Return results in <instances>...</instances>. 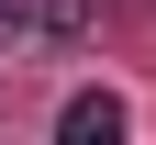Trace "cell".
Returning <instances> with one entry per match:
<instances>
[{
	"label": "cell",
	"mask_w": 156,
	"mask_h": 145,
	"mask_svg": "<svg viewBox=\"0 0 156 145\" xmlns=\"http://www.w3.org/2000/svg\"><path fill=\"white\" fill-rule=\"evenodd\" d=\"M123 100H112V89H67V112H56V145H123Z\"/></svg>",
	"instance_id": "obj_1"
},
{
	"label": "cell",
	"mask_w": 156,
	"mask_h": 145,
	"mask_svg": "<svg viewBox=\"0 0 156 145\" xmlns=\"http://www.w3.org/2000/svg\"><path fill=\"white\" fill-rule=\"evenodd\" d=\"M89 23H101V0H34V34L45 45H78Z\"/></svg>",
	"instance_id": "obj_2"
},
{
	"label": "cell",
	"mask_w": 156,
	"mask_h": 145,
	"mask_svg": "<svg viewBox=\"0 0 156 145\" xmlns=\"http://www.w3.org/2000/svg\"><path fill=\"white\" fill-rule=\"evenodd\" d=\"M34 34V0H0V45H23Z\"/></svg>",
	"instance_id": "obj_3"
}]
</instances>
